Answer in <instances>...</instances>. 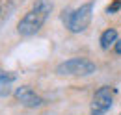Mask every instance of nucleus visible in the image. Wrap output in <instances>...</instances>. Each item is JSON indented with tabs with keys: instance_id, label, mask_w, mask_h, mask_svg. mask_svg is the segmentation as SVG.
Wrapping results in <instances>:
<instances>
[{
	"instance_id": "obj_1",
	"label": "nucleus",
	"mask_w": 121,
	"mask_h": 115,
	"mask_svg": "<svg viewBox=\"0 0 121 115\" xmlns=\"http://www.w3.org/2000/svg\"><path fill=\"white\" fill-rule=\"evenodd\" d=\"M50 9H52V4H50L48 0H37V2L32 6L30 11L19 21L17 32H19L21 35H24V37H30L34 33H37V32L41 30V26L45 24Z\"/></svg>"
},
{
	"instance_id": "obj_2",
	"label": "nucleus",
	"mask_w": 121,
	"mask_h": 115,
	"mask_svg": "<svg viewBox=\"0 0 121 115\" xmlns=\"http://www.w3.org/2000/svg\"><path fill=\"white\" fill-rule=\"evenodd\" d=\"M91 17H93V4L88 2V4H82L76 9L67 11V13L63 15V22L69 28V32L80 33V32H84V30L90 26Z\"/></svg>"
},
{
	"instance_id": "obj_3",
	"label": "nucleus",
	"mask_w": 121,
	"mask_h": 115,
	"mask_svg": "<svg viewBox=\"0 0 121 115\" xmlns=\"http://www.w3.org/2000/svg\"><path fill=\"white\" fill-rule=\"evenodd\" d=\"M95 63L88 58H71L56 67V74L60 76H90L95 72Z\"/></svg>"
},
{
	"instance_id": "obj_4",
	"label": "nucleus",
	"mask_w": 121,
	"mask_h": 115,
	"mask_svg": "<svg viewBox=\"0 0 121 115\" xmlns=\"http://www.w3.org/2000/svg\"><path fill=\"white\" fill-rule=\"evenodd\" d=\"M114 95H116V89L110 86H103L99 87L93 95V100H91V115H104L110 111L112 104H114Z\"/></svg>"
},
{
	"instance_id": "obj_5",
	"label": "nucleus",
	"mask_w": 121,
	"mask_h": 115,
	"mask_svg": "<svg viewBox=\"0 0 121 115\" xmlns=\"http://www.w3.org/2000/svg\"><path fill=\"white\" fill-rule=\"evenodd\" d=\"M15 99L17 102H21L22 106H26V108H39L41 104H43V99L32 89L30 86H21L15 89Z\"/></svg>"
},
{
	"instance_id": "obj_6",
	"label": "nucleus",
	"mask_w": 121,
	"mask_h": 115,
	"mask_svg": "<svg viewBox=\"0 0 121 115\" xmlns=\"http://www.w3.org/2000/svg\"><path fill=\"white\" fill-rule=\"evenodd\" d=\"M15 80V74L13 72H6L0 69V97H6L9 93V87Z\"/></svg>"
},
{
	"instance_id": "obj_7",
	"label": "nucleus",
	"mask_w": 121,
	"mask_h": 115,
	"mask_svg": "<svg viewBox=\"0 0 121 115\" xmlns=\"http://www.w3.org/2000/svg\"><path fill=\"white\" fill-rule=\"evenodd\" d=\"M117 43V32L114 28H108L106 32H103V35H101V46L104 48V50H108L112 45Z\"/></svg>"
},
{
	"instance_id": "obj_8",
	"label": "nucleus",
	"mask_w": 121,
	"mask_h": 115,
	"mask_svg": "<svg viewBox=\"0 0 121 115\" xmlns=\"http://www.w3.org/2000/svg\"><path fill=\"white\" fill-rule=\"evenodd\" d=\"M119 6H121V0H116V2L112 4V6H108V9H106V11H108V13H114V11H116V9L119 8Z\"/></svg>"
},
{
	"instance_id": "obj_9",
	"label": "nucleus",
	"mask_w": 121,
	"mask_h": 115,
	"mask_svg": "<svg viewBox=\"0 0 121 115\" xmlns=\"http://www.w3.org/2000/svg\"><path fill=\"white\" fill-rule=\"evenodd\" d=\"M114 50H116V54H121V41H117L114 45Z\"/></svg>"
},
{
	"instance_id": "obj_10",
	"label": "nucleus",
	"mask_w": 121,
	"mask_h": 115,
	"mask_svg": "<svg viewBox=\"0 0 121 115\" xmlns=\"http://www.w3.org/2000/svg\"><path fill=\"white\" fill-rule=\"evenodd\" d=\"M119 115H121V113H119Z\"/></svg>"
}]
</instances>
